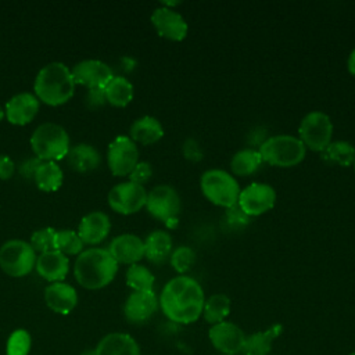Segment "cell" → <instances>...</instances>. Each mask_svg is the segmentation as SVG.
<instances>
[{
  "label": "cell",
  "instance_id": "cell-16",
  "mask_svg": "<svg viewBox=\"0 0 355 355\" xmlns=\"http://www.w3.org/2000/svg\"><path fill=\"white\" fill-rule=\"evenodd\" d=\"M158 297L153 291H133L123 304V315L130 323L147 322L158 309Z\"/></svg>",
  "mask_w": 355,
  "mask_h": 355
},
{
  "label": "cell",
  "instance_id": "cell-26",
  "mask_svg": "<svg viewBox=\"0 0 355 355\" xmlns=\"http://www.w3.org/2000/svg\"><path fill=\"white\" fill-rule=\"evenodd\" d=\"M172 254V237L164 230L151 232L144 240V257L155 265L164 263Z\"/></svg>",
  "mask_w": 355,
  "mask_h": 355
},
{
  "label": "cell",
  "instance_id": "cell-23",
  "mask_svg": "<svg viewBox=\"0 0 355 355\" xmlns=\"http://www.w3.org/2000/svg\"><path fill=\"white\" fill-rule=\"evenodd\" d=\"M65 158L71 169L80 173L94 171L101 162L100 153L87 143H79L71 147Z\"/></svg>",
  "mask_w": 355,
  "mask_h": 355
},
{
  "label": "cell",
  "instance_id": "cell-6",
  "mask_svg": "<svg viewBox=\"0 0 355 355\" xmlns=\"http://www.w3.org/2000/svg\"><path fill=\"white\" fill-rule=\"evenodd\" d=\"M200 189L202 196L214 205L232 208L237 204L240 186L237 179L225 169H208L201 175Z\"/></svg>",
  "mask_w": 355,
  "mask_h": 355
},
{
  "label": "cell",
  "instance_id": "cell-22",
  "mask_svg": "<svg viewBox=\"0 0 355 355\" xmlns=\"http://www.w3.org/2000/svg\"><path fill=\"white\" fill-rule=\"evenodd\" d=\"M94 355H140V348L130 334L110 333L98 341Z\"/></svg>",
  "mask_w": 355,
  "mask_h": 355
},
{
  "label": "cell",
  "instance_id": "cell-29",
  "mask_svg": "<svg viewBox=\"0 0 355 355\" xmlns=\"http://www.w3.org/2000/svg\"><path fill=\"white\" fill-rule=\"evenodd\" d=\"M107 103L114 107H126L133 100V85L123 76L114 78L104 87Z\"/></svg>",
  "mask_w": 355,
  "mask_h": 355
},
{
  "label": "cell",
  "instance_id": "cell-27",
  "mask_svg": "<svg viewBox=\"0 0 355 355\" xmlns=\"http://www.w3.org/2000/svg\"><path fill=\"white\" fill-rule=\"evenodd\" d=\"M320 158L330 165L349 166L355 159V147L347 140L330 141L327 147L320 151Z\"/></svg>",
  "mask_w": 355,
  "mask_h": 355
},
{
  "label": "cell",
  "instance_id": "cell-1",
  "mask_svg": "<svg viewBox=\"0 0 355 355\" xmlns=\"http://www.w3.org/2000/svg\"><path fill=\"white\" fill-rule=\"evenodd\" d=\"M205 302L200 283L187 275L172 277L162 288L158 304L162 313L172 322L190 324L202 315Z\"/></svg>",
  "mask_w": 355,
  "mask_h": 355
},
{
  "label": "cell",
  "instance_id": "cell-8",
  "mask_svg": "<svg viewBox=\"0 0 355 355\" xmlns=\"http://www.w3.org/2000/svg\"><path fill=\"white\" fill-rule=\"evenodd\" d=\"M333 137V122L323 111H311L300 122L298 139L305 148L322 151L327 147Z\"/></svg>",
  "mask_w": 355,
  "mask_h": 355
},
{
  "label": "cell",
  "instance_id": "cell-36",
  "mask_svg": "<svg viewBox=\"0 0 355 355\" xmlns=\"http://www.w3.org/2000/svg\"><path fill=\"white\" fill-rule=\"evenodd\" d=\"M171 265L172 268L179 273V275H184L191 265L196 261V254L194 251L187 247V245H180L178 248H175L169 257Z\"/></svg>",
  "mask_w": 355,
  "mask_h": 355
},
{
  "label": "cell",
  "instance_id": "cell-42",
  "mask_svg": "<svg viewBox=\"0 0 355 355\" xmlns=\"http://www.w3.org/2000/svg\"><path fill=\"white\" fill-rule=\"evenodd\" d=\"M14 171H15L14 161L6 154H0V180L10 179L14 175Z\"/></svg>",
  "mask_w": 355,
  "mask_h": 355
},
{
  "label": "cell",
  "instance_id": "cell-13",
  "mask_svg": "<svg viewBox=\"0 0 355 355\" xmlns=\"http://www.w3.org/2000/svg\"><path fill=\"white\" fill-rule=\"evenodd\" d=\"M208 337L212 347L223 355H239L245 343L244 331L233 322H220L212 324L208 330Z\"/></svg>",
  "mask_w": 355,
  "mask_h": 355
},
{
  "label": "cell",
  "instance_id": "cell-32",
  "mask_svg": "<svg viewBox=\"0 0 355 355\" xmlns=\"http://www.w3.org/2000/svg\"><path fill=\"white\" fill-rule=\"evenodd\" d=\"M126 284L133 291H153L155 277L153 272L140 263L129 265L126 270Z\"/></svg>",
  "mask_w": 355,
  "mask_h": 355
},
{
  "label": "cell",
  "instance_id": "cell-17",
  "mask_svg": "<svg viewBox=\"0 0 355 355\" xmlns=\"http://www.w3.org/2000/svg\"><path fill=\"white\" fill-rule=\"evenodd\" d=\"M118 263L133 265L144 258V240L132 233L114 237L107 248Z\"/></svg>",
  "mask_w": 355,
  "mask_h": 355
},
{
  "label": "cell",
  "instance_id": "cell-5",
  "mask_svg": "<svg viewBox=\"0 0 355 355\" xmlns=\"http://www.w3.org/2000/svg\"><path fill=\"white\" fill-rule=\"evenodd\" d=\"M263 162L273 166L290 168L304 161L306 148L302 141L293 135H275L265 139L258 148Z\"/></svg>",
  "mask_w": 355,
  "mask_h": 355
},
{
  "label": "cell",
  "instance_id": "cell-31",
  "mask_svg": "<svg viewBox=\"0 0 355 355\" xmlns=\"http://www.w3.org/2000/svg\"><path fill=\"white\" fill-rule=\"evenodd\" d=\"M230 313V298L226 294H212L209 295L202 308V318L211 326L225 322Z\"/></svg>",
  "mask_w": 355,
  "mask_h": 355
},
{
  "label": "cell",
  "instance_id": "cell-19",
  "mask_svg": "<svg viewBox=\"0 0 355 355\" xmlns=\"http://www.w3.org/2000/svg\"><path fill=\"white\" fill-rule=\"evenodd\" d=\"M111 230V222L103 211H92L86 214L78 226V234L83 244L101 243Z\"/></svg>",
  "mask_w": 355,
  "mask_h": 355
},
{
  "label": "cell",
  "instance_id": "cell-21",
  "mask_svg": "<svg viewBox=\"0 0 355 355\" xmlns=\"http://www.w3.org/2000/svg\"><path fill=\"white\" fill-rule=\"evenodd\" d=\"M35 268L40 277L47 282L55 283L65 279L69 269V261L67 255L61 254L57 250H53L36 257Z\"/></svg>",
  "mask_w": 355,
  "mask_h": 355
},
{
  "label": "cell",
  "instance_id": "cell-40",
  "mask_svg": "<svg viewBox=\"0 0 355 355\" xmlns=\"http://www.w3.org/2000/svg\"><path fill=\"white\" fill-rule=\"evenodd\" d=\"M43 161L39 159L37 157H32V158H26L25 161H22L18 166V172L19 175H22L25 179H33L35 178V173L39 168V165L42 164Z\"/></svg>",
  "mask_w": 355,
  "mask_h": 355
},
{
  "label": "cell",
  "instance_id": "cell-25",
  "mask_svg": "<svg viewBox=\"0 0 355 355\" xmlns=\"http://www.w3.org/2000/svg\"><path fill=\"white\" fill-rule=\"evenodd\" d=\"M282 333L283 326L280 323H275L269 326L266 330L252 333L245 337V343L241 352L244 355H269L273 341Z\"/></svg>",
  "mask_w": 355,
  "mask_h": 355
},
{
  "label": "cell",
  "instance_id": "cell-12",
  "mask_svg": "<svg viewBox=\"0 0 355 355\" xmlns=\"http://www.w3.org/2000/svg\"><path fill=\"white\" fill-rule=\"evenodd\" d=\"M139 162V148L129 136H116L107 150V164L112 175L129 176Z\"/></svg>",
  "mask_w": 355,
  "mask_h": 355
},
{
  "label": "cell",
  "instance_id": "cell-43",
  "mask_svg": "<svg viewBox=\"0 0 355 355\" xmlns=\"http://www.w3.org/2000/svg\"><path fill=\"white\" fill-rule=\"evenodd\" d=\"M347 68H348V72L351 75H355V49L349 53L348 55V60H347Z\"/></svg>",
  "mask_w": 355,
  "mask_h": 355
},
{
  "label": "cell",
  "instance_id": "cell-10",
  "mask_svg": "<svg viewBox=\"0 0 355 355\" xmlns=\"http://www.w3.org/2000/svg\"><path fill=\"white\" fill-rule=\"evenodd\" d=\"M108 205L118 214L132 215L146 207L147 191L144 186L135 182H122L115 184L108 193Z\"/></svg>",
  "mask_w": 355,
  "mask_h": 355
},
{
  "label": "cell",
  "instance_id": "cell-46",
  "mask_svg": "<svg viewBox=\"0 0 355 355\" xmlns=\"http://www.w3.org/2000/svg\"><path fill=\"white\" fill-rule=\"evenodd\" d=\"M348 355H355V351H352V352H349Z\"/></svg>",
  "mask_w": 355,
  "mask_h": 355
},
{
  "label": "cell",
  "instance_id": "cell-33",
  "mask_svg": "<svg viewBox=\"0 0 355 355\" xmlns=\"http://www.w3.org/2000/svg\"><path fill=\"white\" fill-rule=\"evenodd\" d=\"M83 241L79 237L78 232L71 229L57 230L55 232V244L54 248L64 255H79L83 251Z\"/></svg>",
  "mask_w": 355,
  "mask_h": 355
},
{
  "label": "cell",
  "instance_id": "cell-41",
  "mask_svg": "<svg viewBox=\"0 0 355 355\" xmlns=\"http://www.w3.org/2000/svg\"><path fill=\"white\" fill-rule=\"evenodd\" d=\"M183 155L190 161H200L202 158V151L200 144L194 139H187L183 144Z\"/></svg>",
  "mask_w": 355,
  "mask_h": 355
},
{
  "label": "cell",
  "instance_id": "cell-20",
  "mask_svg": "<svg viewBox=\"0 0 355 355\" xmlns=\"http://www.w3.org/2000/svg\"><path fill=\"white\" fill-rule=\"evenodd\" d=\"M44 301L53 312L68 315L78 305V293L71 284L55 282L46 287Z\"/></svg>",
  "mask_w": 355,
  "mask_h": 355
},
{
  "label": "cell",
  "instance_id": "cell-3",
  "mask_svg": "<svg viewBox=\"0 0 355 355\" xmlns=\"http://www.w3.org/2000/svg\"><path fill=\"white\" fill-rule=\"evenodd\" d=\"M75 85L71 69L64 62L53 61L37 72L33 92L37 100L55 107L67 103L73 96Z\"/></svg>",
  "mask_w": 355,
  "mask_h": 355
},
{
  "label": "cell",
  "instance_id": "cell-38",
  "mask_svg": "<svg viewBox=\"0 0 355 355\" xmlns=\"http://www.w3.org/2000/svg\"><path fill=\"white\" fill-rule=\"evenodd\" d=\"M85 103H86V105H87L89 108H92V110H96V108L103 107V105L107 103L104 89H98V87L87 89V92H86V94H85Z\"/></svg>",
  "mask_w": 355,
  "mask_h": 355
},
{
  "label": "cell",
  "instance_id": "cell-35",
  "mask_svg": "<svg viewBox=\"0 0 355 355\" xmlns=\"http://www.w3.org/2000/svg\"><path fill=\"white\" fill-rule=\"evenodd\" d=\"M55 232L57 230H54L53 227H43V229L33 232L31 236V241H29L33 251L43 254V252L55 250L54 248Z\"/></svg>",
  "mask_w": 355,
  "mask_h": 355
},
{
  "label": "cell",
  "instance_id": "cell-18",
  "mask_svg": "<svg viewBox=\"0 0 355 355\" xmlns=\"http://www.w3.org/2000/svg\"><path fill=\"white\" fill-rule=\"evenodd\" d=\"M39 111V100L33 93L22 92L6 103V118L12 125H26L33 121Z\"/></svg>",
  "mask_w": 355,
  "mask_h": 355
},
{
  "label": "cell",
  "instance_id": "cell-15",
  "mask_svg": "<svg viewBox=\"0 0 355 355\" xmlns=\"http://www.w3.org/2000/svg\"><path fill=\"white\" fill-rule=\"evenodd\" d=\"M151 22L159 36L172 42L183 40L189 32V25L183 15L173 8L164 6L153 11Z\"/></svg>",
  "mask_w": 355,
  "mask_h": 355
},
{
  "label": "cell",
  "instance_id": "cell-44",
  "mask_svg": "<svg viewBox=\"0 0 355 355\" xmlns=\"http://www.w3.org/2000/svg\"><path fill=\"white\" fill-rule=\"evenodd\" d=\"M80 355H94V349H85Z\"/></svg>",
  "mask_w": 355,
  "mask_h": 355
},
{
  "label": "cell",
  "instance_id": "cell-37",
  "mask_svg": "<svg viewBox=\"0 0 355 355\" xmlns=\"http://www.w3.org/2000/svg\"><path fill=\"white\" fill-rule=\"evenodd\" d=\"M151 175H153L151 165L146 161H139L136 166L132 169V172L129 173V180L143 186L151 178Z\"/></svg>",
  "mask_w": 355,
  "mask_h": 355
},
{
  "label": "cell",
  "instance_id": "cell-4",
  "mask_svg": "<svg viewBox=\"0 0 355 355\" xmlns=\"http://www.w3.org/2000/svg\"><path fill=\"white\" fill-rule=\"evenodd\" d=\"M33 154L42 161L57 162L67 157L71 146L67 130L54 122L40 123L31 136Z\"/></svg>",
  "mask_w": 355,
  "mask_h": 355
},
{
  "label": "cell",
  "instance_id": "cell-7",
  "mask_svg": "<svg viewBox=\"0 0 355 355\" xmlns=\"http://www.w3.org/2000/svg\"><path fill=\"white\" fill-rule=\"evenodd\" d=\"M36 252L28 241L12 239L0 247V269L11 277H22L32 272Z\"/></svg>",
  "mask_w": 355,
  "mask_h": 355
},
{
  "label": "cell",
  "instance_id": "cell-39",
  "mask_svg": "<svg viewBox=\"0 0 355 355\" xmlns=\"http://www.w3.org/2000/svg\"><path fill=\"white\" fill-rule=\"evenodd\" d=\"M226 219L230 226L233 227H240L243 225H247L250 222V216H247L239 207L237 204L232 208H227L226 211Z\"/></svg>",
  "mask_w": 355,
  "mask_h": 355
},
{
  "label": "cell",
  "instance_id": "cell-48",
  "mask_svg": "<svg viewBox=\"0 0 355 355\" xmlns=\"http://www.w3.org/2000/svg\"><path fill=\"white\" fill-rule=\"evenodd\" d=\"M218 355H223V354H218Z\"/></svg>",
  "mask_w": 355,
  "mask_h": 355
},
{
  "label": "cell",
  "instance_id": "cell-34",
  "mask_svg": "<svg viewBox=\"0 0 355 355\" xmlns=\"http://www.w3.org/2000/svg\"><path fill=\"white\" fill-rule=\"evenodd\" d=\"M32 338L31 334L25 329H17L14 330L6 345V354L7 355H28L31 351Z\"/></svg>",
  "mask_w": 355,
  "mask_h": 355
},
{
  "label": "cell",
  "instance_id": "cell-30",
  "mask_svg": "<svg viewBox=\"0 0 355 355\" xmlns=\"http://www.w3.org/2000/svg\"><path fill=\"white\" fill-rule=\"evenodd\" d=\"M262 158L258 150L243 148L237 151L230 159V169L236 176H250L262 164Z\"/></svg>",
  "mask_w": 355,
  "mask_h": 355
},
{
  "label": "cell",
  "instance_id": "cell-11",
  "mask_svg": "<svg viewBox=\"0 0 355 355\" xmlns=\"http://www.w3.org/2000/svg\"><path fill=\"white\" fill-rule=\"evenodd\" d=\"M276 197V191L270 184L254 182L240 190L237 207L250 218L259 216L275 207Z\"/></svg>",
  "mask_w": 355,
  "mask_h": 355
},
{
  "label": "cell",
  "instance_id": "cell-24",
  "mask_svg": "<svg viewBox=\"0 0 355 355\" xmlns=\"http://www.w3.org/2000/svg\"><path fill=\"white\" fill-rule=\"evenodd\" d=\"M129 137L135 143H140L144 146L154 144L164 136V128L161 122L151 115H144L137 118L129 129Z\"/></svg>",
  "mask_w": 355,
  "mask_h": 355
},
{
  "label": "cell",
  "instance_id": "cell-2",
  "mask_svg": "<svg viewBox=\"0 0 355 355\" xmlns=\"http://www.w3.org/2000/svg\"><path fill=\"white\" fill-rule=\"evenodd\" d=\"M118 272V262L107 248L92 247L82 251L73 265L76 282L87 290H100L108 286Z\"/></svg>",
  "mask_w": 355,
  "mask_h": 355
},
{
  "label": "cell",
  "instance_id": "cell-28",
  "mask_svg": "<svg viewBox=\"0 0 355 355\" xmlns=\"http://www.w3.org/2000/svg\"><path fill=\"white\" fill-rule=\"evenodd\" d=\"M33 180L43 191H57L62 184L64 173L57 162L43 161L39 165Z\"/></svg>",
  "mask_w": 355,
  "mask_h": 355
},
{
  "label": "cell",
  "instance_id": "cell-47",
  "mask_svg": "<svg viewBox=\"0 0 355 355\" xmlns=\"http://www.w3.org/2000/svg\"><path fill=\"white\" fill-rule=\"evenodd\" d=\"M354 169H355V159H354Z\"/></svg>",
  "mask_w": 355,
  "mask_h": 355
},
{
  "label": "cell",
  "instance_id": "cell-45",
  "mask_svg": "<svg viewBox=\"0 0 355 355\" xmlns=\"http://www.w3.org/2000/svg\"><path fill=\"white\" fill-rule=\"evenodd\" d=\"M4 115H6V112H4V110H3V107L0 105V121L4 118Z\"/></svg>",
  "mask_w": 355,
  "mask_h": 355
},
{
  "label": "cell",
  "instance_id": "cell-9",
  "mask_svg": "<svg viewBox=\"0 0 355 355\" xmlns=\"http://www.w3.org/2000/svg\"><path fill=\"white\" fill-rule=\"evenodd\" d=\"M180 208V197L178 191L169 184H158L147 193L146 209L153 218L162 220L169 227L176 225Z\"/></svg>",
  "mask_w": 355,
  "mask_h": 355
},
{
  "label": "cell",
  "instance_id": "cell-14",
  "mask_svg": "<svg viewBox=\"0 0 355 355\" xmlns=\"http://www.w3.org/2000/svg\"><path fill=\"white\" fill-rule=\"evenodd\" d=\"M75 83L87 89H104L114 78V72L108 64L100 60H82L71 69Z\"/></svg>",
  "mask_w": 355,
  "mask_h": 355
}]
</instances>
